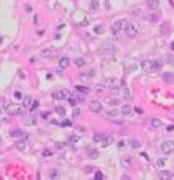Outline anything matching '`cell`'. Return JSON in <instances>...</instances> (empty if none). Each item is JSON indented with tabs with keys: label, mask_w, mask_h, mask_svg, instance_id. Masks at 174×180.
Returning <instances> with one entry per match:
<instances>
[{
	"label": "cell",
	"mask_w": 174,
	"mask_h": 180,
	"mask_svg": "<svg viewBox=\"0 0 174 180\" xmlns=\"http://www.w3.org/2000/svg\"><path fill=\"white\" fill-rule=\"evenodd\" d=\"M162 125H163V122H162L160 119H152L151 121V127L152 128H160Z\"/></svg>",
	"instance_id": "obj_23"
},
{
	"label": "cell",
	"mask_w": 174,
	"mask_h": 180,
	"mask_svg": "<svg viewBox=\"0 0 174 180\" xmlns=\"http://www.w3.org/2000/svg\"><path fill=\"white\" fill-rule=\"evenodd\" d=\"M41 116H42V117H44V119H47V117H49V113H42V114H41Z\"/></svg>",
	"instance_id": "obj_48"
},
{
	"label": "cell",
	"mask_w": 174,
	"mask_h": 180,
	"mask_svg": "<svg viewBox=\"0 0 174 180\" xmlns=\"http://www.w3.org/2000/svg\"><path fill=\"white\" fill-rule=\"evenodd\" d=\"M25 95L21 93V91H16V93H14V99H17V100H22V99H24Z\"/></svg>",
	"instance_id": "obj_34"
},
{
	"label": "cell",
	"mask_w": 174,
	"mask_h": 180,
	"mask_svg": "<svg viewBox=\"0 0 174 180\" xmlns=\"http://www.w3.org/2000/svg\"><path fill=\"white\" fill-rule=\"evenodd\" d=\"M113 135H105V138H104V141H102V147H108L111 143H113Z\"/></svg>",
	"instance_id": "obj_12"
},
{
	"label": "cell",
	"mask_w": 174,
	"mask_h": 180,
	"mask_svg": "<svg viewBox=\"0 0 174 180\" xmlns=\"http://www.w3.org/2000/svg\"><path fill=\"white\" fill-rule=\"evenodd\" d=\"M88 155H90V158H99V150L97 149H93V147H88Z\"/></svg>",
	"instance_id": "obj_18"
},
{
	"label": "cell",
	"mask_w": 174,
	"mask_h": 180,
	"mask_svg": "<svg viewBox=\"0 0 174 180\" xmlns=\"http://www.w3.org/2000/svg\"><path fill=\"white\" fill-rule=\"evenodd\" d=\"M90 110L91 111H94V113H102V103L97 102V100H91L90 102Z\"/></svg>",
	"instance_id": "obj_5"
},
{
	"label": "cell",
	"mask_w": 174,
	"mask_h": 180,
	"mask_svg": "<svg viewBox=\"0 0 174 180\" xmlns=\"http://www.w3.org/2000/svg\"><path fill=\"white\" fill-rule=\"evenodd\" d=\"M126 147H127V143H126L124 139H122V141H119V143H118V149H121V150H122V149H126Z\"/></svg>",
	"instance_id": "obj_37"
},
{
	"label": "cell",
	"mask_w": 174,
	"mask_h": 180,
	"mask_svg": "<svg viewBox=\"0 0 174 180\" xmlns=\"http://www.w3.org/2000/svg\"><path fill=\"white\" fill-rule=\"evenodd\" d=\"M171 83H174V74H173V82H171Z\"/></svg>",
	"instance_id": "obj_50"
},
{
	"label": "cell",
	"mask_w": 174,
	"mask_h": 180,
	"mask_svg": "<svg viewBox=\"0 0 174 180\" xmlns=\"http://www.w3.org/2000/svg\"><path fill=\"white\" fill-rule=\"evenodd\" d=\"M104 138H105L104 133H94V135H93V141H94V143H102Z\"/></svg>",
	"instance_id": "obj_20"
},
{
	"label": "cell",
	"mask_w": 174,
	"mask_h": 180,
	"mask_svg": "<svg viewBox=\"0 0 174 180\" xmlns=\"http://www.w3.org/2000/svg\"><path fill=\"white\" fill-rule=\"evenodd\" d=\"M119 114H121V110L113 108V110H108V111H107V117H118Z\"/></svg>",
	"instance_id": "obj_15"
},
{
	"label": "cell",
	"mask_w": 174,
	"mask_h": 180,
	"mask_svg": "<svg viewBox=\"0 0 174 180\" xmlns=\"http://www.w3.org/2000/svg\"><path fill=\"white\" fill-rule=\"evenodd\" d=\"M77 91H79V93H83V94H86V93H90V89H88L86 86H77L75 88Z\"/></svg>",
	"instance_id": "obj_32"
},
{
	"label": "cell",
	"mask_w": 174,
	"mask_h": 180,
	"mask_svg": "<svg viewBox=\"0 0 174 180\" xmlns=\"http://www.w3.org/2000/svg\"><path fill=\"white\" fill-rule=\"evenodd\" d=\"M69 58L68 56H63V58H60V69H66L68 66H69Z\"/></svg>",
	"instance_id": "obj_16"
},
{
	"label": "cell",
	"mask_w": 174,
	"mask_h": 180,
	"mask_svg": "<svg viewBox=\"0 0 174 180\" xmlns=\"http://www.w3.org/2000/svg\"><path fill=\"white\" fill-rule=\"evenodd\" d=\"M90 6H91V10H99V2L97 0H91Z\"/></svg>",
	"instance_id": "obj_33"
},
{
	"label": "cell",
	"mask_w": 174,
	"mask_h": 180,
	"mask_svg": "<svg viewBox=\"0 0 174 180\" xmlns=\"http://www.w3.org/2000/svg\"><path fill=\"white\" fill-rule=\"evenodd\" d=\"M162 66H163V61H162V60H155V61H152V71H160Z\"/></svg>",
	"instance_id": "obj_19"
},
{
	"label": "cell",
	"mask_w": 174,
	"mask_h": 180,
	"mask_svg": "<svg viewBox=\"0 0 174 180\" xmlns=\"http://www.w3.org/2000/svg\"><path fill=\"white\" fill-rule=\"evenodd\" d=\"M60 171H58V169H52V171H50V174H49V177L50 179H60Z\"/></svg>",
	"instance_id": "obj_24"
},
{
	"label": "cell",
	"mask_w": 174,
	"mask_h": 180,
	"mask_svg": "<svg viewBox=\"0 0 174 180\" xmlns=\"http://www.w3.org/2000/svg\"><path fill=\"white\" fill-rule=\"evenodd\" d=\"M149 19H151V22H152V24H157V22L160 21V16H158V14H151Z\"/></svg>",
	"instance_id": "obj_31"
},
{
	"label": "cell",
	"mask_w": 174,
	"mask_h": 180,
	"mask_svg": "<svg viewBox=\"0 0 174 180\" xmlns=\"http://www.w3.org/2000/svg\"><path fill=\"white\" fill-rule=\"evenodd\" d=\"M30 124H36V116H35V114H32V117H30Z\"/></svg>",
	"instance_id": "obj_44"
},
{
	"label": "cell",
	"mask_w": 174,
	"mask_h": 180,
	"mask_svg": "<svg viewBox=\"0 0 174 180\" xmlns=\"http://www.w3.org/2000/svg\"><path fill=\"white\" fill-rule=\"evenodd\" d=\"M55 113L60 114V116H64V114H66V110H64V106H57V108H55Z\"/></svg>",
	"instance_id": "obj_28"
},
{
	"label": "cell",
	"mask_w": 174,
	"mask_h": 180,
	"mask_svg": "<svg viewBox=\"0 0 174 180\" xmlns=\"http://www.w3.org/2000/svg\"><path fill=\"white\" fill-rule=\"evenodd\" d=\"M127 25H129V22H127L126 19H118V21H115L113 25L110 27V33L111 34H119V33L126 32Z\"/></svg>",
	"instance_id": "obj_2"
},
{
	"label": "cell",
	"mask_w": 174,
	"mask_h": 180,
	"mask_svg": "<svg viewBox=\"0 0 174 180\" xmlns=\"http://www.w3.org/2000/svg\"><path fill=\"white\" fill-rule=\"evenodd\" d=\"M74 63H75L77 67H83L85 66V58H75Z\"/></svg>",
	"instance_id": "obj_27"
},
{
	"label": "cell",
	"mask_w": 174,
	"mask_h": 180,
	"mask_svg": "<svg viewBox=\"0 0 174 180\" xmlns=\"http://www.w3.org/2000/svg\"><path fill=\"white\" fill-rule=\"evenodd\" d=\"M5 111L10 116H24L25 114V106L24 105H16V103H6L5 105Z\"/></svg>",
	"instance_id": "obj_1"
},
{
	"label": "cell",
	"mask_w": 174,
	"mask_h": 180,
	"mask_svg": "<svg viewBox=\"0 0 174 180\" xmlns=\"http://www.w3.org/2000/svg\"><path fill=\"white\" fill-rule=\"evenodd\" d=\"M171 179H174V174H173V177H171Z\"/></svg>",
	"instance_id": "obj_51"
},
{
	"label": "cell",
	"mask_w": 174,
	"mask_h": 180,
	"mask_svg": "<svg viewBox=\"0 0 174 180\" xmlns=\"http://www.w3.org/2000/svg\"><path fill=\"white\" fill-rule=\"evenodd\" d=\"M157 164H158V166H163V164H165V160H163V158H162V160H158Z\"/></svg>",
	"instance_id": "obj_45"
},
{
	"label": "cell",
	"mask_w": 174,
	"mask_h": 180,
	"mask_svg": "<svg viewBox=\"0 0 174 180\" xmlns=\"http://www.w3.org/2000/svg\"><path fill=\"white\" fill-rule=\"evenodd\" d=\"M166 130H168V132H173V130H174V125H168V127H166Z\"/></svg>",
	"instance_id": "obj_47"
},
{
	"label": "cell",
	"mask_w": 174,
	"mask_h": 180,
	"mask_svg": "<svg viewBox=\"0 0 174 180\" xmlns=\"http://www.w3.org/2000/svg\"><path fill=\"white\" fill-rule=\"evenodd\" d=\"M126 34H127L129 38L137 36V34H138V28H137L133 24H129V25H127V28H126Z\"/></svg>",
	"instance_id": "obj_6"
},
{
	"label": "cell",
	"mask_w": 174,
	"mask_h": 180,
	"mask_svg": "<svg viewBox=\"0 0 174 180\" xmlns=\"http://www.w3.org/2000/svg\"><path fill=\"white\" fill-rule=\"evenodd\" d=\"M162 78L165 80V82H173V74H169V72H165V74H162Z\"/></svg>",
	"instance_id": "obj_25"
},
{
	"label": "cell",
	"mask_w": 174,
	"mask_h": 180,
	"mask_svg": "<svg viewBox=\"0 0 174 180\" xmlns=\"http://www.w3.org/2000/svg\"><path fill=\"white\" fill-rule=\"evenodd\" d=\"M16 146H17L19 150H24V149H25V144H24V143H17Z\"/></svg>",
	"instance_id": "obj_43"
},
{
	"label": "cell",
	"mask_w": 174,
	"mask_h": 180,
	"mask_svg": "<svg viewBox=\"0 0 174 180\" xmlns=\"http://www.w3.org/2000/svg\"><path fill=\"white\" fill-rule=\"evenodd\" d=\"M80 114V108H74V111H72V117H77Z\"/></svg>",
	"instance_id": "obj_42"
},
{
	"label": "cell",
	"mask_w": 174,
	"mask_h": 180,
	"mask_svg": "<svg viewBox=\"0 0 174 180\" xmlns=\"http://www.w3.org/2000/svg\"><path fill=\"white\" fill-rule=\"evenodd\" d=\"M68 102H69V103H71V105H72V106H75V105H77V102H79V100H77V99H75V97H69V99H68Z\"/></svg>",
	"instance_id": "obj_38"
},
{
	"label": "cell",
	"mask_w": 174,
	"mask_h": 180,
	"mask_svg": "<svg viewBox=\"0 0 174 180\" xmlns=\"http://www.w3.org/2000/svg\"><path fill=\"white\" fill-rule=\"evenodd\" d=\"M130 161H132V160H130V157H124V158L121 160V164L127 168V166H130Z\"/></svg>",
	"instance_id": "obj_29"
},
{
	"label": "cell",
	"mask_w": 174,
	"mask_h": 180,
	"mask_svg": "<svg viewBox=\"0 0 174 180\" xmlns=\"http://www.w3.org/2000/svg\"><path fill=\"white\" fill-rule=\"evenodd\" d=\"M130 146H132L133 149H140L141 147V143L138 139H132V141H130Z\"/></svg>",
	"instance_id": "obj_30"
},
{
	"label": "cell",
	"mask_w": 174,
	"mask_h": 180,
	"mask_svg": "<svg viewBox=\"0 0 174 180\" xmlns=\"http://www.w3.org/2000/svg\"><path fill=\"white\" fill-rule=\"evenodd\" d=\"M10 136H13V138H21L22 136V132H21V130H11V132H10Z\"/></svg>",
	"instance_id": "obj_26"
},
{
	"label": "cell",
	"mask_w": 174,
	"mask_h": 180,
	"mask_svg": "<svg viewBox=\"0 0 174 180\" xmlns=\"http://www.w3.org/2000/svg\"><path fill=\"white\" fill-rule=\"evenodd\" d=\"M146 3H148V8H151V10L160 8V0H146Z\"/></svg>",
	"instance_id": "obj_11"
},
{
	"label": "cell",
	"mask_w": 174,
	"mask_h": 180,
	"mask_svg": "<svg viewBox=\"0 0 174 180\" xmlns=\"http://www.w3.org/2000/svg\"><path fill=\"white\" fill-rule=\"evenodd\" d=\"M171 177H173L171 171H160V174H158V179L160 180H171Z\"/></svg>",
	"instance_id": "obj_10"
},
{
	"label": "cell",
	"mask_w": 174,
	"mask_h": 180,
	"mask_svg": "<svg viewBox=\"0 0 174 180\" xmlns=\"http://www.w3.org/2000/svg\"><path fill=\"white\" fill-rule=\"evenodd\" d=\"M160 150L163 152L165 155L173 154V152H174V141H173V139H166V141H163V143L160 144Z\"/></svg>",
	"instance_id": "obj_4"
},
{
	"label": "cell",
	"mask_w": 174,
	"mask_h": 180,
	"mask_svg": "<svg viewBox=\"0 0 174 180\" xmlns=\"http://www.w3.org/2000/svg\"><path fill=\"white\" fill-rule=\"evenodd\" d=\"M141 69H143L144 72H152V61L143 60V61H141Z\"/></svg>",
	"instance_id": "obj_7"
},
{
	"label": "cell",
	"mask_w": 174,
	"mask_h": 180,
	"mask_svg": "<svg viewBox=\"0 0 174 180\" xmlns=\"http://www.w3.org/2000/svg\"><path fill=\"white\" fill-rule=\"evenodd\" d=\"M119 110H121V114H122V116H127V114H130V113L133 111V110H132V106H130V105H127V103H126V105H122Z\"/></svg>",
	"instance_id": "obj_13"
},
{
	"label": "cell",
	"mask_w": 174,
	"mask_h": 180,
	"mask_svg": "<svg viewBox=\"0 0 174 180\" xmlns=\"http://www.w3.org/2000/svg\"><path fill=\"white\" fill-rule=\"evenodd\" d=\"M116 83H118V80H116L115 77H111V78H107V80H105V86H108V88H115V86H116Z\"/></svg>",
	"instance_id": "obj_21"
},
{
	"label": "cell",
	"mask_w": 174,
	"mask_h": 180,
	"mask_svg": "<svg viewBox=\"0 0 174 180\" xmlns=\"http://www.w3.org/2000/svg\"><path fill=\"white\" fill-rule=\"evenodd\" d=\"M94 179H96V180H102V179H104V174H102L100 171H97V172L94 174Z\"/></svg>",
	"instance_id": "obj_39"
},
{
	"label": "cell",
	"mask_w": 174,
	"mask_h": 180,
	"mask_svg": "<svg viewBox=\"0 0 174 180\" xmlns=\"http://www.w3.org/2000/svg\"><path fill=\"white\" fill-rule=\"evenodd\" d=\"M38 106H39V102H38V100H33V103L30 105V110H32V111H35V110H36Z\"/></svg>",
	"instance_id": "obj_35"
},
{
	"label": "cell",
	"mask_w": 174,
	"mask_h": 180,
	"mask_svg": "<svg viewBox=\"0 0 174 180\" xmlns=\"http://www.w3.org/2000/svg\"><path fill=\"white\" fill-rule=\"evenodd\" d=\"M33 103V99L30 97V95H25L24 99H22V105L25 106V108H30V105Z\"/></svg>",
	"instance_id": "obj_17"
},
{
	"label": "cell",
	"mask_w": 174,
	"mask_h": 180,
	"mask_svg": "<svg viewBox=\"0 0 174 180\" xmlns=\"http://www.w3.org/2000/svg\"><path fill=\"white\" fill-rule=\"evenodd\" d=\"M79 139H80V138L77 136V135H69V138H68V143H69V144H72V146H75V144L79 143Z\"/></svg>",
	"instance_id": "obj_22"
},
{
	"label": "cell",
	"mask_w": 174,
	"mask_h": 180,
	"mask_svg": "<svg viewBox=\"0 0 174 180\" xmlns=\"http://www.w3.org/2000/svg\"><path fill=\"white\" fill-rule=\"evenodd\" d=\"M53 55V49L52 47H46L41 50V58H50Z\"/></svg>",
	"instance_id": "obj_9"
},
{
	"label": "cell",
	"mask_w": 174,
	"mask_h": 180,
	"mask_svg": "<svg viewBox=\"0 0 174 180\" xmlns=\"http://www.w3.org/2000/svg\"><path fill=\"white\" fill-rule=\"evenodd\" d=\"M71 95L72 94H71V91H69V89H57V91H53V93H52V97L57 99V100H58V99H60V100H68Z\"/></svg>",
	"instance_id": "obj_3"
},
{
	"label": "cell",
	"mask_w": 174,
	"mask_h": 180,
	"mask_svg": "<svg viewBox=\"0 0 174 180\" xmlns=\"http://www.w3.org/2000/svg\"><path fill=\"white\" fill-rule=\"evenodd\" d=\"M102 32H104V25H96L94 27V33L99 34V33H102Z\"/></svg>",
	"instance_id": "obj_36"
},
{
	"label": "cell",
	"mask_w": 174,
	"mask_h": 180,
	"mask_svg": "<svg viewBox=\"0 0 174 180\" xmlns=\"http://www.w3.org/2000/svg\"><path fill=\"white\" fill-rule=\"evenodd\" d=\"M111 52H115V49L108 44H104V47L99 49V53H111Z\"/></svg>",
	"instance_id": "obj_14"
},
{
	"label": "cell",
	"mask_w": 174,
	"mask_h": 180,
	"mask_svg": "<svg viewBox=\"0 0 174 180\" xmlns=\"http://www.w3.org/2000/svg\"><path fill=\"white\" fill-rule=\"evenodd\" d=\"M169 47H171L173 50H174V43H171V44H169Z\"/></svg>",
	"instance_id": "obj_49"
},
{
	"label": "cell",
	"mask_w": 174,
	"mask_h": 180,
	"mask_svg": "<svg viewBox=\"0 0 174 180\" xmlns=\"http://www.w3.org/2000/svg\"><path fill=\"white\" fill-rule=\"evenodd\" d=\"M121 91H122V99H126V100H132V94H130V89H129V88H127L126 85H122Z\"/></svg>",
	"instance_id": "obj_8"
},
{
	"label": "cell",
	"mask_w": 174,
	"mask_h": 180,
	"mask_svg": "<svg viewBox=\"0 0 174 180\" xmlns=\"http://www.w3.org/2000/svg\"><path fill=\"white\" fill-rule=\"evenodd\" d=\"M168 30H169V27L163 25V27H162V34H168Z\"/></svg>",
	"instance_id": "obj_41"
},
{
	"label": "cell",
	"mask_w": 174,
	"mask_h": 180,
	"mask_svg": "<svg viewBox=\"0 0 174 180\" xmlns=\"http://www.w3.org/2000/svg\"><path fill=\"white\" fill-rule=\"evenodd\" d=\"M108 105H110V106L119 105V100H118V99H113V100H108Z\"/></svg>",
	"instance_id": "obj_40"
},
{
	"label": "cell",
	"mask_w": 174,
	"mask_h": 180,
	"mask_svg": "<svg viewBox=\"0 0 174 180\" xmlns=\"http://www.w3.org/2000/svg\"><path fill=\"white\" fill-rule=\"evenodd\" d=\"M135 111H137V113H140V114H141V113H143V110L140 108V106H135Z\"/></svg>",
	"instance_id": "obj_46"
}]
</instances>
